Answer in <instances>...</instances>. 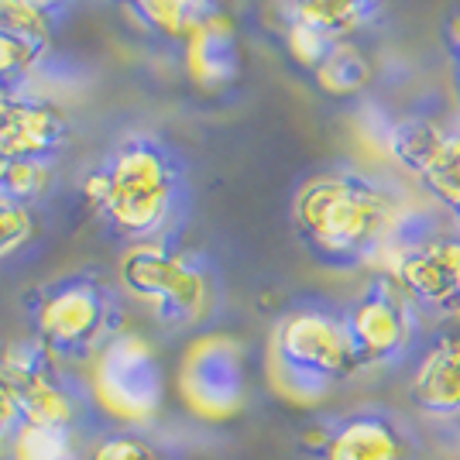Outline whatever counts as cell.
Masks as SVG:
<instances>
[{
    "label": "cell",
    "instance_id": "cell-1",
    "mask_svg": "<svg viewBox=\"0 0 460 460\" xmlns=\"http://www.w3.org/2000/svg\"><path fill=\"white\" fill-rule=\"evenodd\" d=\"M361 367L347 320L323 309L288 313L271 337V385L296 405H316L330 388Z\"/></svg>",
    "mask_w": 460,
    "mask_h": 460
},
{
    "label": "cell",
    "instance_id": "cell-2",
    "mask_svg": "<svg viewBox=\"0 0 460 460\" xmlns=\"http://www.w3.org/2000/svg\"><path fill=\"white\" fill-rule=\"evenodd\" d=\"M83 196L124 237H135L137 244L152 241L169 224L175 207L172 162L152 141H131L107 169L86 175Z\"/></svg>",
    "mask_w": 460,
    "mask_h": 460
},
{
    "label": "cell",
    "instance_id": "cell-3",
    "mask_svg": "<svg viewBox=\"0 0 460 460\" xmlns=\"http://www.w3.org/2000/svg\"><path fill=\"white\" fill-rule=\"evenodd\" d=\"M296 224L326 258H358L388 244L392 207L354 175H320L296 196Z\"/></svg>",
    "mask_w": 460,
    "mask_h": 460
},
{
    "label": "cell",
    "instance_id": "cell-4",
    "mask_svg": "<svg viewBox=\"0 0 460 460\" xmlns=\"http://www.w3.org/2000/svg\"><path fill=\"white\" fill-rule=\"evenodd\" d=\"M90 395L100 412L145 426L165 402V371L141 333H111L90 358Z\"/></svg>",
    "mask_w": 460,
    "mask_h": 460
},
{
    "label": "cell",
    "instance_id": "cell-5",
    "mask_svg": "<svg viewBox=\"0 0 460 460\" xmlns=\"http://www.w3.org/2000/svg\"><path fill=\"white\" fill-rule=\"evenodd\" d=\"M120 282L165 323L203 320L213 299L210 275L192 258L158 241H141L120 258Z\"/></svg>",
    "mask_w": 460,
    "mask_h": 460
},
{
    "label": "cell",
    "instance_id": "cell-6",
    "mask_svg": "<svg viewBox=\"0 0 460 460\" xmlns=\"http://www.w3.org/2000/svg\"><path fill=\"white\" fill-rule=\"evenodd\" d=\"M175 388L192 416L207 422L234 420L248 399V367L241 344L224 333L196 337L179 361Z\"/></svg>",
    "mask_w": 460,
    "mask_h": 460
},
{
    "label": "cell",
    "instance_id": "cell-7",
    "mask_svg": "<svg viewBox=\"0 0 460 460\" xmlns=\"http://www.w3.org/2000/svg\"><path fill=\"white\" fill-rule=\"evenodd\" d=\"M35 330L56 361L93 358L111 330V299L93 279H66L39 296Z\"/></svg>",
    "mask_w": 460,
    "mask_h": 460
},
{
    "label": "cell",
    "instance_id": "cell-8",
    "mask_svg": "<svg viewBox=\"0 0 460 460\" xmlns=\"http://www.w3.org/2000/svg\"><path fill=\"white\" fill-rule=\"evenodd\" d=\"M182 52H186V73L190 79L207 90V93H220L241 73V49H237V31L230 18L220 11L213 18L199 21L190 35L182 39Z\"/></svg>",
    "mask_w": 460,
    "mask_h": 460
},
{
    "label": "cell",
    "instance_id": "cell-9",
    "mask_svg": "<svg viewBox=\"0 0 460 460\" xmlns=\"http://www.w3.org/2000/svg\"><path fill=\"white\" fill-rule=\"evenodd\" d=\"M347 330L361 354V365H382L409 344V316L388 292H371L347 313Z\"/></svg>",
    "mask_w": 460,
    "mask_h": 460
},
{
    "label": "cell",
    "instance_id": "cell-10",
    "mask_svg": "<svg viewBox=\"0 0 460 460\" xmlns=\"http://www.w3.org/2000/svg\"><path fill=\"white\" fill-rule=\"evenodd\" d=\"M66 141V120L56 107L41 100H14L0 124V155L4 158H49Z\"/></svg>",
    "mask_w": 460,
    "mask_h": 460
},
{
    "label": "cell",
    "instance_id": "cell-11",
    "mask_svg": "<svg viewBox=\"0 0 460 460\" xmlns=\"http://www.w3.org/2000/svg\"><path fill=\"white\" fill-rule=\"evenodd\" d=\"M392 275L409 288L416 299L426 306L454 309L460 306L457 286H454V271L447 265L443 241L437 244H416V248H392Z\"/></svg>",
    "mask_w": 460,
    "mask_h": 460
},
{
    "label": "cell",
    "instance_id": "cell-12",
    "mask_svg": "<svg viewBox=\"0 0 460 460\" xmlns=\"http://www.w3.org/2000/svg\"><path fill=\"white\" fill-rule=\"evenodd\" d=\"M412 402L429 416H460V344L440 341L412 375Z\"/></svg>",
    "mask_w": 460,
    "mask_h": 460
},
{
    "label": "cell",
    "instance_id": "cell-13",
    "mask_svg": "<svg viewBox=\"0 0 460 460\" xmlns=\"http://www.w3.org/2000/svg\"><path fill=\"white\" fill-rule=\"evenodd\" d=\"M320 460H402V440L392 422L378 416H354L330 429Z\"/></svg>",
    "mask_w": 460,
    "mask_h": 460
},
{
    "label": "cell",
    "instance_id": "cell-14",
    "mask_svg": "<svg viewBox=\"0 0 460 460\" xmlns=\"http://www.w3.org/2000/svg\"><path fill=\"white\" fill-rule=\"evenodd\" d=\"M24 409V422L31 426H69L76 422V395L69 392V385L62 378L58 365L45 367L39 375H31L28 382L14 385Z\"/></svg>",
    "mask_w": 460,
    "mask_h": 460
},
{
    "label": "cell",
    "instance_id": "cell-15",
    "mask_svg": "<svg viewBox=\"0 0 460 460\" xmlns=\"http://www.w3.org/2000/svg\"><path fill=\"white\" fill-rule=\"evenodd\" d=\"M135 4L141 21L165 35V39H186L199 21L220 14V0H128Z\"/></svg>",
    "mask_w": 460,
    "mask_h": 460
},
{
    "label": "cell",
    "instance_id": "cell-16",
    "mask_svg": "<svg viewBox=\"0 0 460 460\" xmlns=\"http://www.w3.org/2000/svg\"><path fill=\"white\" fill-rule=\"evenodd\" d=\"M375 4L378 0H292V18L320 28L330 39L344 41L358 24H365Z\"/></svg>",
    "mask_w": 460,
    "mask_h": 460
},
{
    "label": "cell",
    "instance_id": "cell-17",
    "mask_svg": "<svg viewBox=\"0 0 460 460\" xmlns=\"http://www.w3.org/2000/svg\"><path fill=\"white\" fill-rule=\"evenodd\" d=\"M316 86L330 96H350L358 93V90H365L367 79H371V66H367V58L354 49V45H347V41H337L333 45V52L316 66Z\"/></svg>",
    "mask_w": 460,
    "mask_h": 460
},
{
    "label": "cell",
    "instance_id": "cell-18",
    "mask_svg": "<svg viewBox=\"0 0 460 460\" xmlns=\"http://www.w3.org/2000/svg\"><path fill=\"white\" fill-rule=\"evenodd\" d=\"M0 35L45 49L52 39V14L45 0H0Z\"/></svg>",
    "mask_w": 460,
    "mask_h": 460
},
{
    "label": "cell",
    "instance_id": "cell-19",
    "mask_svg": "<svg viewBox=\"0 0 460 460\" xmlns=\"http://www.w3.org/2000/svg\"><path fill=\"white\" fill-rule=\"evenodd\" d=\"M11 460H76L69 426H31L24 422L11 443Z\"/></svg>",
    "mask_w": 460,
    "mask_h": 460
},
{
    "label": "cell",
    "instance_id": "cell-20",
    "mask_svg": "<svg viewBox=\"0 0 460 460\" xmlns=\"http://www.w3.org/2000/svg\"><path fill=\"white\" fill-rule=\"evenodd\" d=\"M443 131L437 124H429V120H402L395 131H392V141H388V148L392 155L405 162L412 172H426V165L437 158L443 145Z\"/></svg>",
    "mask_w": 460,
    "mask_h": 460
},
{
    "label": "cell",
    "instance_id": "cell-21",
    "mask_svg": "<svg viewBox=\"0 0 460 460\" xmlns=\"http://www.w3.org/2000/svg\"><path fill=\"white\" fill-rule=\"evenodd\" d=\"M422 182L429 186V192L443 199L447 207H460V135H447L440 145L437 158L426 165Z\"/></svg>",
    "mask_w": 460,
    "mask_h": 460
},
{
    "label": "cell",
    "instance_id": "cell-22",
    "mask_svg": "<svg viewBox=\"0 0 460 460\" xmlns=\"http://www.w3.org/2000/svg\"><path fill=\"white\" fill-rule=\"evenodd\" d=\"M49 186H52V165H49V158H14V162H7L0 192L31 207L39 196H45Z\"/></svg>",
    "mask_w": 460,
    "mask_h": 460
},
{
    "label": "cell",
    "instance_id": "cell-23",
    "mask_svg": "<svg viewBox=\"0 0 460 460\" xmlns=\"http://www.w3.org/2000/svg\"><path fill=\"white\" fill-rule=\"evenodd\" d=\"M31 237H35V213H31V207L0 192V261L18 254Z\"/></svg>",
    "mask_w": 460,
    "mask_h": 460
},
{
    "label": "cell",
    "instance_id": "cell-24",
    "mask_svg": "<svg viewBox=\"0 0 460 460\" xmlns=\"http://www.w3.org/2000/svg\"><path fill=\"white\" fill-rule=\"evenodd\" d=\"M286 45H288V56L296 58L299 66H306V69H313V73H316V66H320L330 52H333L337 39H330L326 31L313 28V24H306V21L288 18Z\"/></svg>",
    "mask_w": 460,
    "mask_h": 460
},
{
    "label": "cell",
    "instance_id": "cell-25",
    "mask_svg": "<svg viewBox=\"0 0 460 460\" xmlns=\"http://www.w3.org/2000/svg\"><path fill=\"white\" fill-rule=\"evenodd\" d=\"M86 460H158V450L145 437L128 433V429H117L107 433L90 447V457Z\"/></svg>",
    "mask_w": 460,
    "mask_h": 460
},
{
    "label": "cell",
    "instance_id": "cell-26",
    "mask_svg": "<svg viewBox=\"0 0 460 460\" xmlns=\"http://www.w3.org/2000/svg\"><path fill=\"white\" fill-rule=\"evenodd\" d=\"M41 52L45 49H39V45H28V41L0 35V83L11 86L18 76H24L31 66H39Z\"/></svg>",
    "mask_w": 460,
    "mask_h": 460
},
{
    "label": "cell",
    "instance_id": "cell-27",
    "mask_svg": "<svg viewBox=\"0 0 460 460\" xmlns=\"http://www.w3.org/2000/svg\"><path fill=\"white\" fill-rule=\"evenodd\" d=\"M24 426V409H21L18 388L0 375V457H11V443Z\"/></svg>",
    "mask_w": 460,
    "mask_h": 460
},
{
    "label": "cell",
    "instance_id": "cell-28",
    "mask_svg": "<svg viewBox=\"0 0 460 460\" xmlns=\"http://www.w3.org/2000/svg\"><path fill=\"white\" fill-rule=\"evenodd\" d=\"M443 254H447V265L454 271V286L460 296V241H443Z\"/></svg>",
    "mask_w": 460,
    "mask_h": 460
},
{
    "label": "cell",
    "instance_id": "cell-29",
    "mask_svg": "<svg viewBox=\"0 0 460 460\" xmlns=\"http://www.w3.org/2000/svg\"><path fill=\"white\" fill-rule=\"evenodd\" d=\"M14 100H18V96L11 93V86H4V83H0V124H4V117H7V111L14 107Z\"/></svg>",
    "mask_w": 460,
    "mask_h": 460
},
{
    "label": "cell",
    "instance_id": "cell-30",
    "mask_svg": "<svg viewBox=\"0 0 460 460\" xmlns=\"http://www.w3.org/2000/svg\"><path fill=\"white\" fill-rule=\"evenodd\" d=\"M457 220H460V207H457Z\"/></svg>",
    "mask_w": 460,
    "mask_h": 460
},
{
    "label": "cell",
    "instance_id": "cell-31",
    "mask_svg": "<svg viewBox=\"0 0 460 460\" xmlns=\"http://www.w3.org/2000/svg\"><path fill=\"white\" fill-rule=\"evenodd\" d=\"M0 460H11V457H0Z\"/></svg>",
    "mask_w": 460,
    "mask_h": 460
},
{
    "label": "cell",
    "instance_id": "cell-32",
    "mask_svg": "<svg viewBox=\"0 0 460 460\" xmlns=\"http://www.w3.org/2000/svg\"><path fill=\"white\" fill-rule=\"evenodd\" d=\"M45 4H49V0H45Z\"/></svg>",
    "mask_w": 460,
    "mask_h": 460
}]
</instances>
